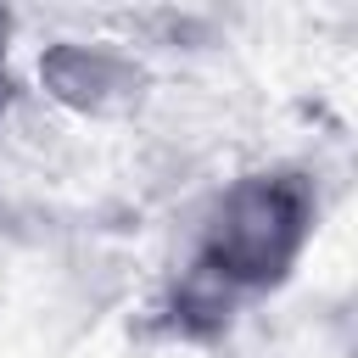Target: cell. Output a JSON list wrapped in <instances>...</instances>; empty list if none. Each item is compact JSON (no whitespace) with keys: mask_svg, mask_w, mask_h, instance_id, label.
<instances>
[{"mask_svg":"<svg viewBox=\"0 0 358 358\" xmlns=\"http://www.w3.org/2000/svg\"><path fill=\"white\" fill-rule=\"evenodd\" d=\"M313 218L319 190L302 168L235 173L196 218V241L168 302L179 330L196 336L229 324L241 302L280 291L313 241Z\"/></svg>","mask_w":358,"mask_h":358,"instance_id":"obj_1","label":"cell"},{"mask_svg":"<svg viewBox=\"0 0 358 358\" xmlns=\"http://www.w3.org/2000/svg\"><path fill=\"white\" fill-rule=\"evenodd\" d=\"M34 78L62 112L95 117V123L129 117L151 90L145 62L134 50H123L117 39H56L39 50Z\"/></svg>","mask_w":358,"mask_h":358,"instance_id":"obj_2","label":"cell"},{"mask_svg":"<svg viewBox=\"0 0 358 358\" xmlns=\"http://www.w3.org/2000/svg\"><path fill=\"white\" fill-rule=\"evenodd\" d=\"M11 17L0 11V129H6V117H11V101H17V67H11Z\"/></svg>","mask_w":358,"mask_h":358,"instance_id":"obj_3","label":"cell"}]
</instances>
